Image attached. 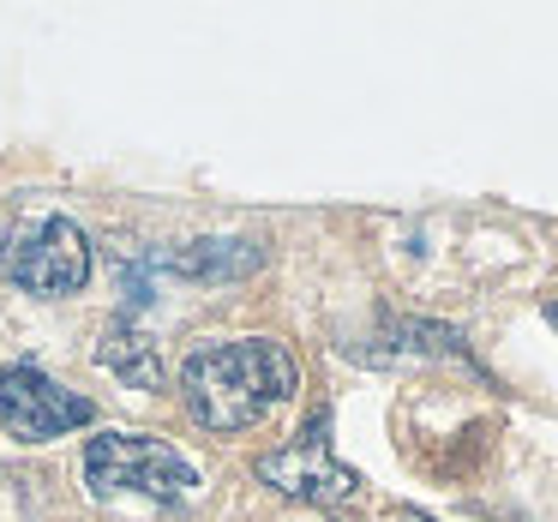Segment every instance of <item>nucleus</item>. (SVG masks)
Wrapping results in <instances>:
<instances>
[{
  "label": "nucleus",
  "mask_w": 558,
  "mask_h": 522,
  "mask_svg": "<svg viewBox=\"0 0 558 522\" xmlns=\"http://www.w3.org/2000/svg\"><path fill=\"white\" fill-rule=\"evenodd\" d=\"M97 361L109 366V373L121 378V385H133V390H162V361H157V342H150L145 330H133L126 318H114V325L102 330Z\"/></svg>",
  "instance_id": "6"
},
{
  "label": "nucleus",
  "mask_w": 558,
  "mask_h": 522,
  "mask_svg": "<svg viewBox=\"0 0 558 522\" xmlns=\"http://www.w3.org/2000/svg\"><path fill=\"white\" fill-rule=\"evenodd\" d=\"M301 390V361L277 337L198 342L181 366V397L205 433H246Z\"/></svg>",
  "instance_id": "1"
},
{
  "label": "nucleus",
  "mask_w": 558,
  "mask_h": 522,
  "mask_svg": "<svg viewBox=\"0 0 558 522\" xmlns=\"http://www.w3.org/2000/svg\"><path fill=\"white\" fill-rule=\"evenodd\" d=\"M0 277H13L19 289L66 301L90 282V234L73 217L49 210V217H25L7 241H0Z\"/></svg>",
  "instance_id": "3"
},
{
  "label": "nucleus",
  "mask_w": 558,
  "mask_h": 522,
  "mask_svg": "<svg viewBox=\"0 0 558 522\" xmlns=\"http://www.w3.org/2000/svg\"><path fill=\"white\" fill-rule=\"evenodd\" d=\"M402 522H426V517H402Z\"/></svg>",
  "instance_id": "9"
},
{
  "label": "nucleus",
  "mask_w": 558,
  "mask_h": 522,
  "mask_svg": "<svg viewBox=\"0 0 558 522\" xmlns=\"http://www.w3.org/2000/svg\"><path fill=\"white\" fill-rule=\"evenodd\" d=\"M90 421H97V402L66 390L43 366H0V426L19 445H49V438L90 426Z\"/></svg>",
  "instance_id": "5"
},
{
  "label": "nucleus",
  "mask_w": 558,
  "mask_h": 522,
  "mask_svg": "<svg viewBox=\"0 0 558 522\" xmlns=\"http://www.w3.org/2000/svg\"><path fill=\"white\" fill-rule=\"evenodd\" d=\"M253 474L282 498H301V505H318V510H342L354 493H361V474L349 462H337L330 450V409H318L313 421L294 433V445L282 450H265L253 462Z\"/></svg>",
  "instance_id": "4"
},
{
  "label": "nucleus",
  "mask_w": 558,
  "mask_h": 522,
  "mask_svg": "<svg viewBox=\"0 0 558 522\" xmlns=\"http://www.w3.org/2000/svg\"><path fill=\"white\" fill-rule=\"evenodd\" d=\"M258 246L253 241H229V234H217V241H193L181 258H174V270L181 277H198V282H222V277H241V270H258Z\"/></svg>",
  "instance_id": "7"
},
{
  "label": "nucleus",
  "mask_w": 558,
  "mask_h": 522,
  "mask_svg": "<svg viewBox=\"0 0 558 522\" xmlns=\"http://www.w3.org/2000/svg\"><path fill=\"white\" fill-rule=\"evenodd\" d=\"M546 325H553V330H558V301H546Z\"/></svg>",
  "instance_id": "8"
},
{
  "label": "nucleus",
  "mask_w": 558,
  "mask_h": 522,
  "mask_svg": "<svg viewBox=\"0 0 558 522\" xmlns=\"http://www.w3.org/2000/svg\"><path fill=\"white\" fill-rule=\"evenodd\" d=\"M85 486L97 498H150V505H181L198 493V469L150 433H97L78 462Z\"/></svg>",
  "instance_id": "2"
}]
</instances>
